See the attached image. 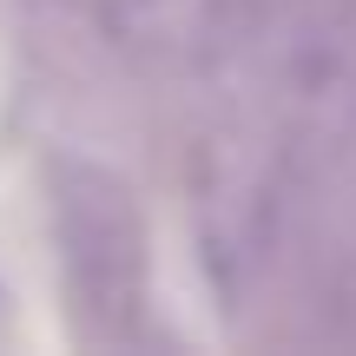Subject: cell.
Masks as SVG:
<instances>
[{
  "label": "cell",
  "mask_w": 356,
  "mask_h": 356,
  "mask_svg": "<svg viewBox=\"0 0 356 356\" xmlns=\"http://www.w3.org/2000/svg\"><path fill=\"white\" fill-rule=\"evenodd\" d=\"M53 244L73 317L99 343H126L145 317V225L126 178L86 159L53 165Z\"/></svg>",
  "instance_id": "6da1fadb"
}]
</instances>
